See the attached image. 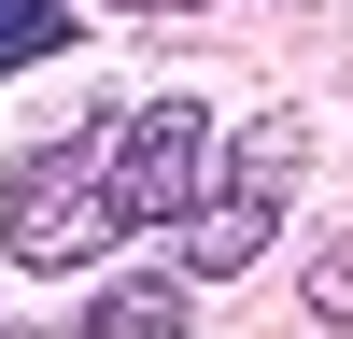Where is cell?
I'll use <instances>...</instances> for the list:
<instances>
[{"label":"cell","instance_id":"cell-1","mask_svg":"<svg viewBox=\"0 0 353 339\" xmlns=\"http://www.w3.org/2000/svg\"><path fill=\"white\" fill-rule=\"evenodd\" d=\"M212 156L226 141H212L198 99H113V113L28 141V156L0 170V240H14V269L71 282V269H99L113 240H141V226H184L198 184H212Z\"/></svg>","mask_w":353,"mask_h":339},{"label":"cell","instance_id":"cell-2","mask_svg":"<svg viewBox=\"0 0 353 339\" xmlns=\"http://www.w3.org/2000/svg\"><path fill=\"white\" fill-rule=\"evenodd\" d=\"M297 170H311V141H297V113H269V127H241L212 156V184H198V212H184V254L170 269L212 297V282H241L254 254H269V226H283V198H297Z\"/></svg>","mask_w":353,"mask_h":339},{"label":"cell","instance_id":"cell-3","mask_svg":"<svg viewBox=\"0 0 353 339\" xmlns=\"http://www.w3.org/2000/svg\"><path fill=\"white\" fill-rule=\"evenodd\" d=\"M184 311H198L184 269H141V282H113V297H85L71 339H184Z\"/></svg>","mask_w":353,"mask_h":339},{"label":"cell","instance_id":"cell-4","mask_svg":"<svg viewBox=\"0 0 353 339\" xmlns=\"http://www.w3.org/2000/svg\"><path fill=\"white\" fill-rule=\"evenodd\" d=\"M57 43H71V0H0V71H28Z\"/></svg>","mask_w":353,"mask_h":339},{"label":"cell","instance_id":"cell-5","mask_svg":"<svg viewBox=\"0 0 353 339\" xmlns=\"http://www.w3.org/2000/svg\"><path fill=\"white\" fill-rule=\"evenodd\" d=\"M311 311H325V325H353V240L311 254Z\"/></svg>","mask_w":353,"mask_h":339},{"label":"cell","instance_id":"cell-6","mask_svg":"<svg viewBox=\"0 0 353 339\" xmlns=\"http://www.w3.org/2000/svg\"><path fill=\"white\" fill-rule=\"evenodd\" d=\"M0 339H14V325H0Z\"/></svg>","mask_w":353,"mask_h":339}]
</instances>
